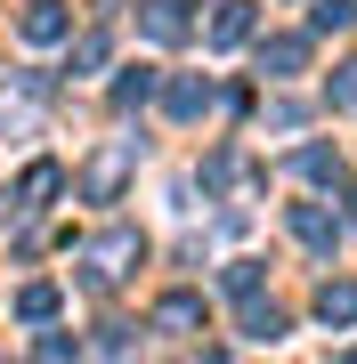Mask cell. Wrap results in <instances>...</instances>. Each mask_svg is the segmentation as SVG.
<instances>
[{"label":"cell","mask_w":357,"mask_h":364,"mask_svg":"<svg viewBox=\"0 0 357 364\" xmlns=\"http://www.w3.org/2000/svg\"><path fill=\"white\" fill-rule=\"evenodd\" d=\"M73 65H81V73L106 65V33H81V41H73Z\"/></svg>","instance_id":"cell-16"},{"label":"cell","mask_w":357,"mask_h":364,"mask_svg":"<svg viewBox=\"0 0 357 364\" xmlns=\"http://www.w3.org/2000/svg\"><path fill=\"white\" fill-rule=\"evenodd\" d=\"M244 340H284V316L276 308H244Z\"/></svg>","instance_id":"cell-15"},{"label":"cell","mask_w":357,"mask_h":364,"mask_svg":"<svg viewBox=\"0 0 357 364\" xmlns=\"http://www.w3.org/2000/svg\"><path fill=\"white\" fill-rule=\"evenodd\" d=\"M138 251H146V243H138L130 227L98 235V243H90V259H98V267H90V275H98V284H114V275H130V267H138Z\"/></svg>","instance_id":"cell-1"},{"label":"cell","mask_w":357,"mask_h":364,"mask_svg":"<svg viewBox=\"0 0 357 364\" xmlns=\"http://www.w3.org/2000/svg\"><path fill=\"white\" fill-rule=\"evenodd\" d=\"M57 186H66V178H57V162H33L25 178H16V195H25V210H41V203L57 195Z\"/></svg>","instance_id":"cell-7"},{"label":"cell","mask_w":357,"mask_h":364,"mask_svg":"<svg viewBox=\"0 0 357 364\" xmlns=\"http://www.w3.org/2000/svg\"><path fill=\"white\" fill-rule=\"evenodd\" d=\"M155 324H162V332H187V324H203V299H195V291H171V299L155 308Z\"/></svg>","instance_id":"cell-5"},{"label":"cell","mask_w":357,"mask_h":364,"mask_svg":"<svg viewBox=\"0 0 357 364\" xmlns=\"http://www.w3.org/2000/svg\"><path fill=\"white\" fill-rule=\"evenodd\" d=\"M317 316H325V324H357V284H325L317 291Z\"/></svg>","instance_id":"cell-9"},{"label":"cell","mask_w":357,"mask_h":364,"mask_svg":"<svg viewBox=\"0 0 357 364\" xmlns=\"http://www.w3.org/2000/svg\"><path fill=\"white\" fill-rule=\"evenodd\" d=\"M260 284V259H227V291H252Z\"/></svg>","instance_id":"cell-18"},{"label":"cell","mask_w":357,"mask_h":364,"mask_svg":"<svg viewBox=\"0 0 357 364\" xmlns=\"http://www.w3.org/2000/svg\"><path fill=\"white\" fill-rule=\"evenodd\" d=\"M244 33H252V0H227V9L212 16V41H219V49H236Z\"/></svg>","instance_id":"cell-8"},{"label":"cell","mask_w":357,"mask_h":364,"mask_svg":"<svg viewBox=\"0 0 357 364\" xmlns=\"http://www.w3.org/2000/svg\"><path fill=\"white\" fill-rule=\"evenodd\" d=\"M146 33H155V41H179L187 33V0H146Z\"/></svg>","instance_id":"cell-4"},{"label":"cell","mask_w":357,"mask_h":364,"mask_svg":"<svg viewBox=\"0 0 357 364\" xmlns=\"http://www.w3.org/2000/svg\"><path fill=\"white\" fill-rule=\"evenodd\" d=\"M146 97H155V73H146V65H130L114 81V105H146Z\"/></svg>","instance_id":"cell-13"},{"label":"cell","mask_w":357,"mask_h":364,"mask_svg":"<svg viewBox=\"0 0 357 364\" xmlns=\"http://www.w3.org/2000/svg\"><path fill=\"white\" fill-rule=\"evenodd\" d=\"M212 105V81H171V114L187 122V114H203Z\"/></svg>","instance_id":"cell-12"},{"label":"cell","mask_w":357,"mask_h":364,"mask_svg":"<svg viewBox=\"0 0 357 364\" xmlns=\"http://www.w3.org/2000/svg\"><path fill=\"white\" fill-rule=\"evenodd\" d=\"M16 316H25V324H49L57 316V284H25L16 291Z\"/></svg>","instance_id":"cell-10"},{"label":"cell","mask_w":357,"mask_h":364,"mask_svg":"<svg viewBox=\"0 0 357 364\" xmlns=\"http://www.w3.org/2000/svg\"><path fill=\"white\" fill-rule=\"evenodd\" d=\"M25 41H66V9L57 0H33L25 9Z\"/></svg>","instance_id":"cell-6"},{"label":"cell","mask_w":357,"mask_h":364,"mask_svg":"<svg viewBox=\"0 0 357 364\" xmlns=\"http://www.w3.org/2000/svg\"><path fill=\"white\" fill-rule=\"evenodd\" d=\"M301 170H309V178H341V162H333L325 146H309V154H301Z\"/></svg>","instance_id":"cell-17"},{"label":"cell","mask_w":357,"mask_h":364,"mask_svg":"<svg viewBox=\"0 0 357 364\" xmlns=\"http://www.w3.org/2000/svg\"><path fill=\"white\" fill-rule=\"evenodd\" d=\"M268 65H276V73H301L309 65V41H268V49H260V73Z\"/></svg>","instance_id":"cell-11"},{"label":"cell","mask_w":357,"mask_h":364,"mask_svg":"<svg viewBox=\"0 0 357 364\" xmlns=\"http://www.w3.org/2000/svg\"><path fill=\"white\" fill-rule=\"evenodd\" d=\"M130 162H138V146H130V138L106 146V154L90 162V195H98V203H114V195H122V178H130Z\"/></svg>","instance_id":"cell-2"},{"label":"cell","mask_w":357,"mask_h":364,"mask_svg":"<svg viewBox=\"0 0 357 364\" xmlns=\"http://www.w3.org/2000/svg\"><path fill=\"white\" fill-rule=\"evenodd\" d=\"M292 235H301L309 251H333V235H341V227H333L325 203H292Z\"/></svg>","instance_id":"cell-3"},{"label":"cell","mask_w":357,"mask_h":364,"mask_svg":"<svg viewBox=\"0 0 357 364\" xmlns=\"http://www.w3.org/2000/svg\"><path fill=\"white\" fill-rule=\"evenodd\" d=\"M309 25H317V33H349L357 9H349V0H317V16H309Z\"/></svg>","instance_id":"cell-14"}]
</instances>
